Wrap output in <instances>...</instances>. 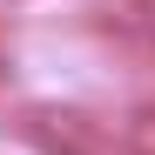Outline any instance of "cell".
Returning a JSON list of instances; mask_svg holds the SVG:
<instances>
[{"instance_id": "obj_1", "label": "cell", "mask_w": 155, "mask_h": 155, "mask_svg": "<svg viewBox=\"0 0 155 155\" xmlns=\"http://www.w3.org/2000/svg\"><path fill=\"white\" fill-rule=\"evenodd\" d=\"M121 142H128V155H155V108H135L121 121Z\"/></svg>"}]
</instances>
